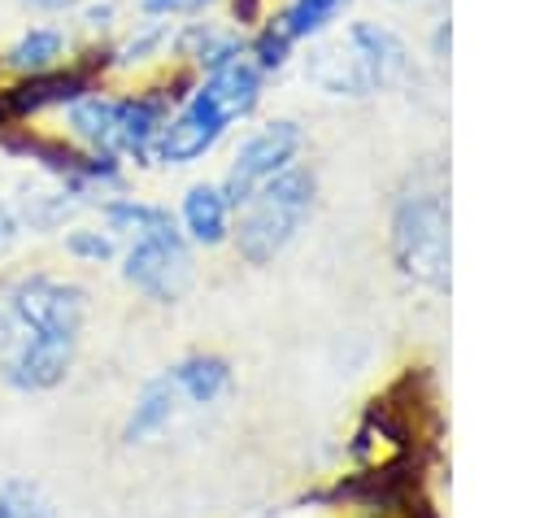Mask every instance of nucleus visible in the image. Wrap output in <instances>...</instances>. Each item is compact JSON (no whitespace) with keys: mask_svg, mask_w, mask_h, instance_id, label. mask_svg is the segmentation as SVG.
<instances>
[{"mask_svg":"<svg viewBox=\"0 0 557 518\" xmlns=\"http://www.w3.org/2000/svg\"><path fill=\"white\" fill-rule=\"evenodd\" d=\"M83 322V292L61 279H22L9 292V335L22 340H52V344H74Z\"/></svg>","mask_w":557,"mask_h":518,"instance_id":"nucleus-6","label":"nucleus"},{"mask_svg":"<svg viewBox=\"0 0 557 518\" xmlns=\"http://www.w3.org/2000/svg\"><path fill=\"white\" fill-rule=\"evenodd\" d=\"M70 48H74V35L61 22H26L4 48V70L22 78L48 74V70H61V61H70Z\"/></svg>","mask_w":557,"mask_h":518,"instance_id":"nucleus-12","label":"nucleus"},{"mask_svg":"<svg viewBox=\"0 0 557 518\" xmlns=\"http://www.w3.org/2000/svg\"><path fill=\"white\" fill-rule=\"evenodd\" d=\"M122 274L144 296L174 300L187 287V279H191V248H187V235L178 231V222H165L157 231L135 235L131 248H126Z\"/></svg>","mask_w":557,"mask_h":518,"instance_id":"nucleus-7","label":"nucleus"},{"mask_svg":"<svg viewBox=\"0 0 557 518\" xmlns=\"http://www.w3.org/2000/svg\"><path fill=\"white\" fill-rule=\"evenodd\" d=\"M170 44H174V22L170 17L135 13L131 22L117 26V35L104 52V65L109 70H148V65L170 61Z\"/></svg>","mask_w":557,"mask_h":518,"instance_id":"nucleus-10","label":"nucleus"},{"mask_svg":"<svg viewBox=\"0 0 557 518\" xmlns=\"http://www.w3.org/2000/svg\"><path fill=\"white\" fill-rule=\"evenodd\" d=\"M231 218H235V205H231L222 178H200V183H191V187L183 192L174 222H178V231H183L191 244L218 248V244L231 239Z\"/></svg>","mask_w":557,"mask_h":518,"instance_id":"nucleus-9","label":"nucleus"},{"mask_svg":"<svg viewBox=\"0 0 557 518\" xmlns=\"http://www.w3.org/2000/svg\"><path fill=\"white\" fill-rule=\"evenodd\" d=\"M392 257L400 274L422 287L444 292L453 266V235H448V183L440 165H422L392 200Z\"/></svg>","mask_w":557,"mask_h":518,"instance_id":"nucleus-2","label":"nucleus"},{"mask_svg":"<svg viewBox=\"0 0 557 518\" xmlns=\"http://www.w3.org/2000/svg\"><path fill=\"white\" fill-rule=\"evenodd\" d=\"M165 222H174V213H170L165 205H157V200H139V196H109V200H104V226H109L113 235L135 239V235L157 231V226H165Z\"/></svg>","mask_w":557,"mask_h":518,"instance_id":"nucleus-16","label":"nucleus"},{"mask_svg":"<svg viewBox=\"0 0 557 518\" xmlns=\"http://www.w3.org/2000/svg\"><path fill=\"white\" fill-rule=\"evenodd\" d=\"M200 78L213 87V96L226 104V113H231L235 122H248V118L261 109L265 87H270V78L248 61V52L235 57V61H226V65L213 70V74H200Z\"/></svg>","mask_w":557,"mask_h":518,"instance_id":"nucleus-14","label":"nucleus"},{"mask_svg":"<svg viewBox=\"0 0 557 518\" xmlns=\"http://www.w3.org/2000/svg\"><path fill=\"white\" fill-rule=\"evenodd\" d=\"M65 248H70V257H78V261H109L113 252H117V235L104 226H78V231H70L65 235Z\"/></svg>","mask_w":557,"mask_h":518,"instance_id":"nucleus-21","label":"nucleus"},{"mask_svg":"<svg viewBox=\"0 0 557 518\" xmlns=\"http://www.w3.org/2000/svg\"><path fill=\"white\" fill-rule=\"evenodd\" d=\"M309 139H305V126L296 118H270L261 126H252L235 152H231V165L222 174V187L231 196V205H239L252 187L270 183L274 174H283L287 165H296L305 157Z\"/></svg>","mask_w":557,"mask_h":518,"instance_id":"nucleus-5","label":"nucleus"},{"mask_svg":"<svg viewBox=\"0 0 557 518\" xmlns=\"http://www.w3.org/2000/svg\"><path fill=\"white\" fill-rule=\"evenodd\" d=\"M226 22H235L244 35L257 26V22H265L270 17V0H222V9H218Z\"/></svg>","mask_w":557,"mask_h":518,"instance_id":"nucleus-23","label":"nucleus"},{"mask_svg":"<svg viewBox=\"0 0 557 518\" xmlns=\"http://www.w3.org/2000/svg\"><path fill=\"white\" fill-rule=\"evenodd\" d=\"M318 200V174L309 161L287 165L283 174H274L270 183L252 187L231 218V239L239 248V257L248 266H265L274 261L309 222Z\"/></svg>","mask_w":557,"mask_h":518,"instance_id":"nucleus-3","label":"nucleus"},{"mask_svg":"<svg viewBox=\"0 0 557 518\" xmlns=\"http://www.w3.org/2000/svg\"><path fill=\"white\" fill-rule=\"evenodd\" d=\"M231 126H235V118L213 96V87L205 78H191L187 91L174 100L165 126H161L152 161H161V165H196V161H205V157H213L222 148Z\"/></svg>","mask_w":557,"mask_h":518,"instance_id":"nucleus-4","label":"nucleus"},{"mask_svg":"<svg viewBox=\"0 0 557 518\" xmlns=\"http://www.w3.org/2000/svg\"><path fill=\"white\" fill-rule=\"evenodd\" d=\"M413 70V52L405 35L379 17H348L318 44H309L305 78L322 87L326 96L370 100L387 87H396Z\"/></svg>","mask_w":557,"mask_h":518,"instance_id":"nucleus-1","label":"nucleus"},{"mask_svg":"<svg viewBox=\"0 0 557 518\" xmlns=\"http://www.w3.org/2000/svg\"><path fill=\"white\" fill-rule=\"evenodd\" d=\"M448 48H453V26H448V9L440 0V13L431 17V61H448Z\"/></svg>","mask_w":557,"mask_h":518,"instance_id":"nucleus-24","label":"nucleus"},{"mask_svg":"<svg viewBox=\"0 0 557 518\" xmlns=\"http://www.w3.org/2000/svg\"><path fill=\"white\" fill-rule=\"evenodd\" d=\"M244 57V30L226 22L222 13H200L174 22V44H170V65L187 70L191 78L222 70L226 61Z\"/></svg>","mask_w":557,"mask_h":518,"instance_id":"nucleus-8","label":"nucleus"},{"mask_svg":"<svg viewBox=\"0 0 557 518\" xmlns=\"http://www.w3.org/2000/svg\"><path fill=\"white\" fill-rule=\"evenodd\" d=\"M174 409H178V387H174L170 379L148 383V387H144V396L135 400L131 418H126V440L135 444V440L157 435V431H161V427L174 418Z\"/></svg>","mask_w":557,"mask_h":518,"instance_id":"nucleus-17","label":"nucleus"},{"mask_svg":"<svg viewBox=\"0 0 557 518\" xmlns=\"http://www.w3.org/2000/svg\"><path fill=\"white\" fill-rule=\"evenodd\" d=\"M17 4L30 13H44V17H61V13H74L78 0H17Z\"/></svg>","mask_w":557,"mask_h":518,"instance_id":"nucleus-25","label":"nucleus"},{"mask_svg":"<svg viewBox=\"0 0 557 518\" xmlns=\"http://www.w3.org/2000/svg\"><path fill=\"white\" fill-rule=\"evenodd\" d=\"M122 13H126L122 0H78L74 4V22H78V30L87 39H113L117 26L126 22Z\"/></svg>","mask_w":557,"mask_h":518,"instance_id":"nucleus-19","label":"nucleus"},{"mask_svg":"<svg viewBox=\"0 0 557 518\" xmlns=\"http://www.w3.org/2000/svg\"><path fill=\"white\" fill-rule=\"evenodd\" d=\"M357 13V0H283L278 9H270V17L283 26V35L296 48L318 44L322 35H331L339 22H348Z\"/></svg>","mask_w":557,"mask_h":518,"instance_id":"nucleus-13","label":"nucleus"},{"mask_svg":"<svg viewBox=\"0 0 557 518\" xmlns=\"http://www.w3.org/2000/svg\"><path fill=\"white\" fill-rule=\"evenodd\" d=\"M117 104L122 96L113 91H83L74 96L61 113H65V131L74 144H83V152H104V157H117Z\"/></svg>","mask_w":557,"mask_h":518,"instance_id":"nucleus-11","label":"nucleus"},{"mask_svg":"<svg viewBox=\"0 0 557 518\" xmlns=\"http://www.w3.org/2000/svg\"><path fill=\"white\" fill-rule=\"evenodd\" d=\"M170 383L178 387L183 400L191 405H213L231 387V366L222 357H187L170 370Z\"/></svg>","mask_w":557,"mask_h":518,"instance_id":"nucleus-15","label":"nucleus"},{"mask_svg":"<svg viewBox=\"0 0 557 518\" xmlns=\"http://www.w3.org/2000/svg\"><path fill=\"white\" fill-rule=\"evenodd\" d=\"M244 52H248V61L265 74V78H274V74H283L292 61H296V44L283 35V26L274 22V17H265V22H257L248 35H244Z\"/></svg>","mask_w":557,"mask_h":518,"instance_id":"nucleus-18","label":"nucleus"},{"mask_svg":"<svg viewBox=\"0 0 557 518\" xmlns=\"http://www.w3.org/2000/svg\"><path fill=\"white\" fill-rule=\"evenodd\" d=\"M387 4H422V0H387Z\"/></svg>","mask_w":557,"mask_h":518,"instance_id":"nucleus-26","label":"nucleus"},{"mask_svg":"<svg viewBox=\"0 0 557 518\" xmlns=\"http://www.w3.org/2000/svg\"><path fill=\"white\" fill-rule=\"evenodd\" d=\"M0 518H57V514L35 483H4L0 488Z\"/></svg>","mask_w":557,"mask_h":518,"instance_id":"nucleus-20","label":"nucleus"},{"mask_svg":"<svg viewBox=\"0 0 557 518\" xmlns=\"http://www.w3.org/2000/svg\"><path fill=\"white\" fill-rule=\"evenodd\" d=\"M218 9H222V0H135V13L170 17V22L200 17V13H218Z\"/></svg>","mask_w":557,"mask_h":518,"instance_id":"nucleus-22","label":"nucleus"}]
</instances>
